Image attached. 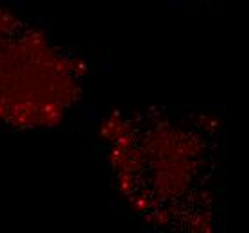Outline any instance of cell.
<instances>
[{
	"mask_svg": "<svg viewBox=\"0 0 249 233\" xmlns=\"http://www.w3.org/2000/svg\"><path fill=\"white\" fill-rule=\"evenodd\" d=\"M172 6L176 7H185V9H196V7L210 6V4H215L219 0H169Z\"/></svg>",
	"mask_w": 249,
	"mask_h": 233,
	"instance_id": "3957f363",
	"label": "cell"
},
{
	"mask_svg": "<svg viewBox=\"0 0 249 233\" xmlns=\"http://www.w3.org/2000/svg\"><path fill=\"white\" fill-rule=\"evenodd\" d=\"M88 65L20 0H0V131L45 133L72 122Z\"/></svg>",
	"mask_w": 249,
	"mask_h": 233,
	"instance_id": "7a4b0ae2",
	"label": "cell"
},
{
	"mask_svg": "<svg viewBox=\"0 0 249 233\" xmlns=\"http://www.w3.org/2000/svg\"><path fill=\"white\" fill-rule=\"evenodd\" d=\"M109 188L133 219L163 232L221 226L224 122L208 106L115 108L90 115Z\"/></svg>",
	"mask_w": 249,
	"mask_h": 233,
	"instance_id": "6da1fadb",
	"label": "cell"
}]
</instances>
